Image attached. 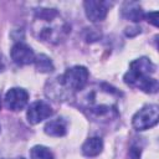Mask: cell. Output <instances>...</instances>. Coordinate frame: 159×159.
<instances>
[{
    "mask_svg": "<svg viewBox=\"0 0 159 159\" xmlns=\"http://www.w3.org/2000/svg\"><path fill=\"white\" fill-rule=\"evenodd\" d=\"M11 58L16 65L25 66L35 61V53L31 50V47H29L26 43L17 42L11 48Z\"/></svg>",
    "mask_w": 159,
    "mask_h": 159,
    "instance_id": "52a82bcc",
    "label": "cell"
},
{
    "mask_svg": "<svg viewBox=\"0 0 159 159\" xmlns=\"http://www.w3.org/2000/svg\"><path fill=\"white\" fill-rule=\"evenodd\" d=\"M43 129H45V133L47 135H51V137H62L67 132V125H66V122L63 119L57 118V119H52V120L47 122Z\"/></svg>",
    "mask_w": 159,
    "mask_h": 159,
    "instance_id": "9c48e42d",
    "label": "cell"
},
{
    "mask_svg": "<svg viewBox=\"0 0 159 159\" xmlns=\"http://www.w3.org/2000/svg\"><path fill=\"white\" fill-rule=\"evenodd\" d=\"M0 107H1V98H0Z\"/></svg>",
    "mask_w": 159,
    "mask_h": 159,
    "instance_id": "9a60e30c",
    "label": "cell"
},
{
    "mask_svg": "<svg viewBox=\"0 0 159 159\" xmlns=\"http://www.w3.org/2000/svg\"><path fill=\"white\" fill-rule=\"evenodd\" d=\"M29 101V93L24 88H11L5 94L4 102L6 108L10 111H20L22 109Z\"/></svg>",
    "mask_w": 159,
    "mask_h": 159,
    "instance_id": "8992f818",
    "label": "cell"
},
{
    "mask_svg": "<svg viewBox=\"0 0 159 159\" xmlns=\"http://www.w3.org/2000/svg\"><path fill=\"white\" fill-rule=\"evenodd\" d=\"M103 149V142L98 137H92L87 139L82 145V153L86 157H96L102 153Z\"/></svg>",
    "mask_w": 159,
    "mask_h": 159,
    "instance_id": "30bf717a",
    "label": "cell"
},
{
    "mask_svg": "<svg viewBox=\"0 0 159 159\" xmlns=\"http://www.w3.org/2000/svg\"><path fill=\"white\" fill-rule=\"evenodd\" d=\"M86 16L93 21L98 22L106 19L108 10L111 7V2L108 1H99V0H87L83 2Z\"/></svg>",
    "mask_w": 159,
    "mask_h": 159,
    "instance_id": "277c9868",
    "label": "cell"
},
{
    "mask_svg": "<svg viewBox=\"0 0 159 159\" xmlns=\"http://www.w3.org/2000/svg\"><path fill=\"white\" fill-rule=\"evenodd\" d=\"M158 119H159V107L157 104H149L143 107L134 114L132 123L137 130H145L154 127L158 123Z\"/></svg>",
    "mask_w": 159,
    "mask_h": 159,
    "instance_id": "3957f363",
    "label": "cell"
},
{
    "mask_svg": "<svg viewBox=\"0 0 159 159\" xmlns=\"http://www.w3.org/2000/svg\"><path fill=\"white\" fill-rule=\"evenodd\" d=\"M88 77H89V73L86 67L73 66L63 73V76L61 77V82L68 89L81 91L86 87V84L88 82Z\"/></svg>",
    "mask_w": 159,
    "mask_h": 159,
    "instance_id": "7a4b0ae2",
    "label": "cell"
},
{
    "mask_svg": "<svg viewBox=\"0 0 159 159\" xmlns=\"http://www.w3.org/2000/svg\"><path fill=\"white\" fill-rule=\"evenodd\" d=\"M35 65L37 71L40 72H51L53 71V65L51 62V58L47 57L46 55H39L37 57H35Z\"/></svg>",
    "mask_w": 159,
    "mask_h": 159,
    "instance_id": "8fae6325",
    "label": "cell"
},
{
    "mask_svg": "<svg viewBox=\"0 0 159 159\" xmlns=\"http://www.w3.org/2000/svg\"><path fill=\"white\" fill-rule=\"evenodd\" d=\"M155 72V65L148 57H140L130 62L129 71L124 75V82L132 87H137L145 93H155L158 91V81L150 75Z\"/></svg>",
    "mask_w": 159,
    "mask_h": 159,
    "instance_id": "6da1fadb",
    "label": "cell"
},
{
    "mask_svg": "<svg viewBox=\"0 0 159 159\" xmlns=\"http://www.w3.org/2000/svg\"><path fill=\"white\" fill-rule=\"evenodd\" d=\"M122 15L130 21L138 22L144 17V12L138 2L134 1H127L122 6Z\"/></svg>",
    "mask_w": 159,
    "mask_h": 159,
    "instance_id": "ba28073f",
    "label": "cell"
},
{
    "mask_svg": "<svg viewBox=\"0 0 159 159\" xmlns=\"http://www.w3.org/2000/svg\"><path fill=\"white\" fill-rule=\"evenodd\" d=\"M145 17H147L148 22H150V24L154 25V26H158V12H157V11H154V12H149Z\"/></svg>",
    "mask_w": 159,
    "mask_h": 159,
    "instance_id": "4fadbf2b",
    "label": "cell"
},
{
    "mask_svg": "<svg viewBox=\"0 0 159 159\" xmlns=\"http://www.w3.org/2000/svg\"><path fill=\"white\" fill-rule=\"evenodd\" d=\"M31 159H53L51 150L43 145H35L30 152Z\"/></svg>",
    "mask_w": 159,
    "mask_h": 159,
    "instance_id": "7c38bea8",
    "label": "cell"
},
{
    "mask_svg": "<svg viewBox=\"0 0 159 159\" xmlns=\"http://www.w3.org/2000/svg\"><path fill=\"white\" fill-rule=\"evenodd\" d=\"M130 157H132V159H139L140 158V149H138L135 147L130 148Z\"/></svg>",
    "mask_w": 159,
    "mask_h": 159,
    "instance_id": "5bb4252c",
    "label": "cell"
},
{
    "mask_svg": "<svg viewBox=\"0 0 159 159\" xmlns=\"http://www.w3.org/2000/svg\"><path fill=\"white\" fill-rule=\"evenodd\" d=\"M51 114H52L51 106L43 101H37L30 104V107L27 108L26 117L30 124H37L43 119H47Z\"/></svg>",
    "mask_w": 159,
    "mask_h": 159,
    "instance_id": "5b68a950",
    "label": "cell"
}]
</instances>
